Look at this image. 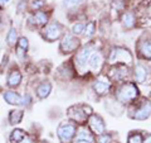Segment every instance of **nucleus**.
<instances>
[{"instance_id": "1", "label": "nucleus", "mask_w": 151, "mask_h": 143, "mask_svg": "<svg viewBox=\"0 0 151 143\" xmlns=\"http://www.w3.org/2000/svg\"><path fill=\"white\" fill-rule=\"evenodd\" d=\"M116 99L121 104H129L139 96V89L134 82H125L117 89Z\"/></svg>"}, {"instance_id": "2", "label": "nucleus", "mask_w": 151, "mask_h": 143, "mask_svg": "<svg viewBox=\"0 0 151 143\" xmlns=\"http://www.w3.org/2000/svg\"><path fill=\"white\" fill-rule=\"evenodd\" d=\"M63 26L58 22H52L48 23L42 31V36L45 41L48 42H54L57 39H59L63 36Z\"/></svg>"}, {"instance_id": "3", "label": "nucleus", "mask_w": 151, "mask_h": 143, "mask_svg": "<svg viewBox=\"0 0 151 143\" xmlns=\"http://www.w3.org/2000/svg\"><path fill=\"white\" fill-rule=\"evenodd\" d=\"M110 63H127L130 65L132 62V55L129 50L122 48V47H115L112 48L110 57H108Z\"/></svg>"}, {"instance_id": "4", "label": "nucleus", "mask_w": 151, "mask_h": 143, "mask_svg": "<svg viewBox=\"0 0 151 143\" xmlns=\"http://www.w3.org/2000/svg\"><path fill=\"white\" fill-rule=\"evenodd\" d=\"M76 132H77V128L72 123H60L58 129H57V136H58L60 143H70L72 139L76 136Z\"/></svg>"}, {"instance_id": "5", "label": "nucleus", "mask_w": 151, "mask_h": 143, "mask_svg": "<svg viewBox=\"0 0 151 143\" xmlns=\"http://www.w3.org/2000/svg\"><path fill=\"white\" fill-rule=\"evenodd\" d=\"M94 52H96L94 51V47L92 45H88L86 47H83V48L76 55L74 65H76V67H77L78 71H83V69H86L89 58H91V56L94 53Z\"/></svg>"}, {"instance_id": "6", "label": "nucleus", "mask_w": 151, "mask_h": 143, "mask_svg": "<svg viewBox=\"0 0 151 143\" xmlns=\"http://www.w3.org/2000/svg\"><path fill=\"white\" fill-rule=\"evenodd\" d=\"M78 47H79L78 38H76L74 36L69 34V33L63 34L62 41H60V45H59V50L62 53H72V52L77 51Z\"/></svg>"}, {"instance_id": "7", "label": "nucleus", "mask_w": 151, "mask_h": 143, "mask_svg": "<svg viewBox=\"0 0 151 143\" xmlns=\"http://www.w3.org/2000/svg\"><path fill=\"white\" fill-rule=\"evenodd\" d=\"M88 109L89 107H81V105L72 107L68 109V117L76 123H84L87 120L88 114L86 113V110H88Z\"/></svg>"}, {"instance_id": "8", "label": "nucleus", "mask_w": 151, "mask_h": 143, "mask_svg": "<svg viewBox=\"0 0 151 143\" xmlns=\"http://www.w3.org/2000/svg\"><path fill=\"white\" fill-rule=\"evenodd\" d=\"M151 115V103L150 101H142V104L139 107H136V109L132 112L131 117L137 120H145Z\"/></svg>"}, {"instance_id": "9", "label": "nucleus", "mask_w": 151, "mask_h": 143, "mask_svg": "<svg viewBox=\"0 0 151 143\" xmlns=\"http://www.w3.org/2000/svg\"><path fill=\"white\" fill-rule=\"evenodd\" d=\"M111 89V82L110 80H108V77H106V76H98V77L96 79V81L93 82V90L96 91L98 95H106L108 91H110Z\"/></svg>"}, {"instance_id": "10", "label": "nucleus", "mask_w": 151, "mask_h": 143, "mask_svg": "<svg viewBox=\"0 0 151 143\" xmlns=\"http://www.w3.org/2000/svg\"><path fill=\"white\" fill-rule=\"evenodd\" d=\"M88 124H89V128L92 129V132L96 133V134L101 136V134L105 133L106 125H105L103 119L100 115H96V114L91 115V117H89V119H88Z\"/></svg>"}, {"instance_id": "11", "label": "nucleus", "mask_w": 151, "mask_h": 143, "mask_svg": "<svg viewBox=\"0 0 151 143\" xmlns=\"http://www.w3.org/2000/svg\"><path fill=\"white\" fill-rule=\"evenodd\" d=\"M22 80H23L22 72L18 69L14 67V69H12L8 72V76H6V86L9 89H17L19 85L22 84Z\"/></svg>"}, {"instance_id": "12", "label": "nucleus", "mask_w": 151, "mask_h": 143, "mask_svg": "<svg viewBox=\"0 0 151 143\" xmlns=\"http://www.w3.org/2000/svg\"><path fill=\"white\" fill-rule=\"evenodd\" d=\"M3 98L9 105H15V107L23 105V95L14 91V90H5L3 93Z\"/></svg>"}, {"instance_id": "13", "label": "nucleus", "mask_w": 151, "mask_h": 143, "mask_svg": "<svg viewBox=\"0 0 151 143\" xmlns=\"http://www.w3.org/2000/svg\"><path fill=\"white\" fill-rule=\"evenodd\" d=\"M50 93H52V84L49 82V81H43V82H40L35 89L37 98L40 99V100L48 98Z\"/></svg>"}, {"instance_id": "14", "label": "nucleus", "mask_w": 151, "mask_h": 143, "mask_svg": "<svg viewBox=\"0 0 151 143\" xmlns=\"http://www.w3.org/2000/svg\"><path fill=\"white\" fill-rule=\"evenodd\" d=\"M102 63H103V57L100 52H94V53L91 56V58L88 61V66L89 69L94 72H98L102 67Z\"/></svg>"}, {"instance_id": "15", "label": "nucleus", "mask_w": 151, "mask_h": 143, "mask_svg": "<svg viewBox=\"0 0 151 143\" xmlns=\"http://www.w3.org/2000/svg\"><path fill=\"white\" fill-rule=\"evenodd\" d=\"M147 67L144 63H137L135 66V79L139 84H144L147 79Z\"/></svg>"}, {"instance_id": "16", "label": "nucleus", "mask_w": 151, "mask_h": 143, "mask_svg": "<svg viewBox=\"0 0 151 143\" xmlns=\"http://www.w3.org/2000/svg\"><path fill=\"white\" fill-rule=\"evenodd\" d=\"M30 19L33 20L34 24L45 27L47 24H48V22H49V15H48V13H45L43 10H38V12H35V14Z\"/></svg>"}, {"instance_id": "17", "label": "nucleus", "mask_w": 151, "mask_h": 143, "mask_svg": "<svg viewBox=\"0 0 151 143\" xmlns=\"http://www.w3.org/2000/svg\"><path fill=\"white\" fill-rule=\"evenodd\" d=\"M23 118H24V112L19 110V109H13V110L9 112L8 122H9V124H12V125H17L19 123H22Z\"/></svg>"}, {"instance_id": "18", "label": "nucleus", "mask_w": 151, "mask_h": 143, "mask_svg": "<svg viewBox=\"0 0 151 143\" xmlns=\"http://www.w3.org/2000/svg\"><path fill=\"white\" fill-rule=\"evenodd\" d=\"M25 137H27L25 131L20 129V128H15V129H13L10 132V134H9V142L10 143H19L24 139Z\"/></svg>"}, {"instance_id": "19", "label": "nucleus", "mask_w": 151, "mask_h": 143, "mask_svg": "<svg viewBox=\"0 0 151 143\" xmlns=\"http://www.w3.org/2000/svg\"><path fill=\"white\" fill-rule=\"evenodd\" d=\"M139 51L140 55L147 60H151V41H142L139 45Z\"/></svg>"}, {"instance_id": "20", "label": "nucleus", "mask_w": 151, "mask_h": 143, "mask_svg": "<svg viewBox=\"0 0 151 143\" xmlns=\"http://www.w3.org/2000/svg\"><path fill=\"white\" fill-rule=\"evenodd\" d=\"M18 31L15 27H12L10 29H9V32L6 33V45L9 47H15V45L18 43Z\"/></svg>"}, {"instance_id": "21", "label": "nucleus", "mask_w": 151, "mask_h": 143, "mask_svg": "<svg viewBox=\"0 0 151 143\" xmlns=\"http://www.w3.org/2000/svg\"><path fill=\"white\" fill-rule=\"evenodd\" d=\"M122 24L126 28L135 27V24H136L135 15L132 13H124V15H122Z\"/></svg>"}, {"instance_id": "22", "label": "nucleus", "mask_w": 151, "mask_h": 143, "mask_svg": "<svg viewBox=\"0 0 151 143\" xmlns=\"http://www.w3.org/2000/svg\"><path fill=\"white\" fill-rule=\"evenodd\" d=\"M76 139H82V141L93 142V138L91 136V133H89L87 129H84V128H82V129L77 133V136H76Z\"/></svg>"}, {"instance_id": "23", "label": "nucleus", "mask_w": 151, "mask_h": 143, "mask_svg": "<svg viewBox=\"0 0 151 143\" xmlns=\"http://www.w3.org/2000/svg\"><path fill=\"white\" fill-rule=\"evenodd\" d=\"M17 47L18 48H20L23 51H28V48H29V41H28L27 37H19L18 39V43H17Z\"/></svg>"}, {"instance_id": "24", "label": "nucleus", "mask_w": 151, "mask_h": 143, "mask_svg": "<svg viewBox=\"0 0 151 143\" xmlns=\"http://www.w3.org/2000/svg\"><path fill=\"white\" fill-rule=\"evenodd\" d=\"M84 28H86V24L84 23H76L72 27V33L74 36H81L84 32Z\"/></svg>"}, {"instance_id": "25", "label": "nucleus", "mask_w": 151, "mask_h": 143, "mask_svg": "<svg viewBox=\"0 0 151 143\" xmlns=\"http://www.w3.org/2000/svg\"><path fill=\"white\" fill-rule=\"evenodd\" d=\"M45 5V0H32L30 3V9L32 10H40Z\"/></svg>"}, {"instance_id": "26", "label": "nucleus", "mask_w": 151, "mask_h": 143, "mask_svg": "<svg viewBox=\"0 0 151 143\" xmlns=\"http://www.w3.org/2000/svg\"><path fill=\"white\" fill-rule=\"evenodd\" d=\"M94 32H96V26H94L93 22H91V23H88V24L86 26L83 33L86 34V37H92L94 34Z\"/></svg>"}, {"instance_id": "27", "label": "nucleus", "mask_w": 151, "mask_h": 143, "mask_svg": "<svg viewBox=\"0 0 151 143\" xmlns=\"http://www.w3.org/2000/svg\"><path fill=\"white\" fill-rule=\"evenodd\" d=\"M83 0H63V7L64 8H74L79 5Z\"/></svg>"}, {"instance_id": "28", "label": "nucleus", "mask_w": 151, "mask_h": 143, "mask_svg": "<svg viewBox=\"0 0 151 143\" xmlns=\"http://www.w3.org/2000/svg\"><path fill=\"white\" fill-rule=\"evenodd\" d=\"M129 143H142V137L140 133H134L129 137Z\"/></svg>"}, {"instance_id": "29", "label": "nucleus", "mask_w": 151, "mask_h": 143, "mask_svg": "<svg viewBox=\"0 0 151 143\" xmlns=\"http://www.w3.org/2000/svg\"><path fill=\"white\" fill-rule=\"evenodd\" d=\"M111 136L110 134H106V133H103L98 137V143H111Z\"/></svg>"}, {"instance_id": "30", "label": "nucleus", "mask_w": 151, "mask_h": 143, "mask_svg": "<svg viewBox=\"0 0 151 143\" xmlns=\"http://www.w3.org/2000/svg\"><path fill=\"white\" fill-rule=\"evenodd\" d=\"M32 101H33V100H32V96H30V95L29 94H25V95H23V105L22 107H30L32 105Z\"/></svg>"}, {"instance_id": "31", "label": "nucleus", "mask_w": 151, "mask_h": 143, "mask_svg": "<svg viewBox=\"0 0 151 143\" xmlns=\"http://www.w3.org/2000/svg\"><path fill=\"white\" fill-rule=\"evenodd\" d=\"M19 143H33V141H32V138H30V137H28V136H27L24 139H23L22 142H19Z\"/></svg>"}, {"instance_id": "32", "label": "nucleus", "mask_w": 151, "mask_h": 143, "mask_svg": "<svg viewBox=\"0 0 151 143\" xmlns=\"http://www.w3.org/2000/svg\"><path fill=\"white\" fill-rule=\"evenodd\" d=\"M142 143H151V134H149V136H146V138L142 141Z\"/></svg>"}, {"instance_id": "33", "label": "nucleus", "mask_w": 151, "mask_h": 143, "mask_svg": "<svg viewBox=\"0 0 151 143\" xmlns=\"http://www.w3.org/2000/svg\"><path fill=\"white\" fill-rule=\"evenodd\" d=\"M73 143H93V142H89V141H82V139H76Z\"/></svg>"}, {"instance_id": "34", "label": "nucleus", "mask_w": 151, "mask_h": 143, "mask_svg": "<svg viewBox=\"0 0 151 143\" xmlns=\"http://www.w3.org/2000/svg\"><path fill=\"white\" fill-rule=\"evenodd\" d=\"M9 1H10V0H0V4H1V5H6V4H9Z\"/></svg>"}, {"instance_id": "35", "label": "nucleus", "mask_w": 151, "mask_h": 143, "mask_svg": "<svg viewBox=\"0 0 151 143\" xmlns=\"http://www.w3.org/2000/svg\"><path fill=\"white\" fill-rule=\"evenodd\" d=\"M0 15H1V8H0Z\"/></svg>"}]
</instances>
